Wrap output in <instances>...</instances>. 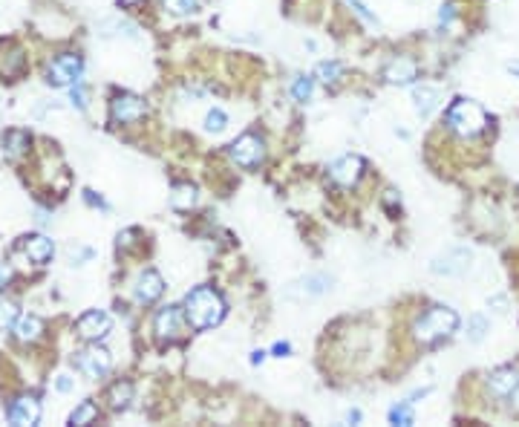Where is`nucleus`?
<instances>
[{
  "mask_svg": "<svg viewBox=\"0 0 519 427\" xmlns=\"http://www.w3.org/2000/svg\"><path fill=\"white\" fill-rule=\"evenodd\" d=\"M185 318L194 329H213L225 318V301L213 289L199 286L185 297Z\"/></svg>",
  "mask_w": 519,
  "mask_h": 427,
  "instance_id": "obj_1",
  "label": "nucleus"
},
{
  "mask_svg": "<svg viewBox=\"0 0 519 427\" xmlns=\"http://www.w3.org/2000/svg\"><path fill=\"white\" fill-rule=\"evenodd\" d=\"M90 257H93L90 248H78V251L72 248V260H90Z\"/></svg>",
  "mask_w": 519,
  "mask_h": 427,
  "instance_id": "obj_36",
  "label": "nucleus"
},
{
  "mask_svg": "<svg viewBox=\"0 0 519 427\" xmlns=\"http://www.w3.org/2000/svg\"><path fill=\"white\" fill-rule=\"evenodd\" d=\"M194 202H196V188H194V185H177V188H173V196H170V205H173V208L185 211V208H191Z\"/></svg>",
  "mask_w": 519,
  "mask_h": 427,
  "instance_id": "obj_23",
  "label": "nucleus"
},
{
  "mask_svg": "<svg viewBox=\"0 0 519 427\" xmlns=\"http://www.w3.org/2000/svg\"><path fill=\"white\" fill-rule=\"evenodd\" d=\"M75 329H78V335H81L84 340H101V338L110 335L113 318H110L107 312H101V309H93V312H86V315L78 318Z\"/></svg>",
  "mask_w": 519,
  "mask_h": 427,
  "instance_id": "obj_7",
  "label": "nucleus"
},
{
  "mask_svg": "<svg viewBox=\"0 0 519 427\" xmlns=\"http://www.w3.org/2000/svg\"><path fill=\"white\" fill-rule=\"evenodd\" d=\"M488 329H491V323H488V318H485V315H473V318L467 321V340H473V344H479V340L488 335Z\"/></svg>",
  "mask_w": 519,
  "mask_h": 427,
  "instance_id": "obj_26",
  "label": "nucleus"
},
{
  "mask_svg": "<svg viewBox=\"0 0 519 427\" xmlns=\"http://www.w3.org/2000/svg\"><path fill=\"white\" fill-rule=\"evenodd\" d=\"M263 156H266L263 142H260L257 136H251V133L240 136V139L231 145V159H234L237 165H242V167H254V165H260V162H263Z\"/></svg>",
  "mask_w": 519,
  "mask_h": 427,
  "instance_id": "obj_8",
  "label": "nucleus"
},
{
  "mask_svg": "<svg viewBox=\"0 0 519 427\" xmlns=\"http://www.w3.org/2000/svg\"><path fill=\"white\" fill-rule=\"evenodd\" d=\"M439 21H442V23H450V21H453V6H450V4H447V6H442Z\"/></svg>",
  "mask_w": 519,
  "mask_h": 427,
  "instance_id": "obj_38",
  "label": "nucleus"
},
{
  "mask_svg": "<svg viewBox=\"0 0 519 427\" xmlns=\"http://www.w3.org/2000/svg\"><path fill=\"white\" fill-rule=\"evenodd\" d=\"M447 127L456 136H462V139H473V136H479L488 127V113L476 101L459 99V101H453L447 107Z\"/></svg>",
  "mask_w": 519,
  "mask_h": 427,
  "instance_id": "obj_3",
  "label": "nucleus"
},
{
  "mask_svg": "<svg viewBox=\"0 0 519 427\" xmlns=\"http://www.w3.org/2000/svg\"><path fill=\"white\" fill-rule=\"evenodd\" d=\"M121 4H139V0H121Z\"/></svg>",
  "mask_w": 519,
  "mask_h": 427,
  "instance_id": "obj_44",
  "label": "nucleus"
},
{
  "mask_svg": "<svg viewBox=\"0 0 519 427\" xmlns=\"http://www.w3.org/2000/svg\"><path fill=\"white\" fill-rule=\"evenodd\" d=\"M9 277H12V272H9V266H6V263H0V286H4V283H6V280H9Z\"/></svg>",
  "mask_w": 519,
  "mask_h": 427,
  "instance_id": "obj_40",
  "label": "nucleus"
},
{
  "mask_svg": "<svg viewBox=\"0 0 519 427\" xmlns=\"http://www.w3.org/2000/svg\"><path fill=\"white\" fill-rule=\"evenodd\" d=\"M263 358H266V353H254L251 355V364H263Z\"/></svg>",
  "mask_w": 519,
  "mask_h": 427,
  "instance_id": "obj_43",
  "label": "nucleus"
},
{
  "mask_svg": "<svg viewBox=\"0 0 519 427\" xmlns=\"http://www.w3.org/2000/svg\"><path fill=\"white\" fill-rule=\"evenodd\" d=\"M110 367H113V355L104 347H99V340H93V347L78 353V370L86 378H101L110 372Z\"/></svg>",
  "mask_w": 519,
  "mask_h": 427,
  "instance_id": "obj_4",
  "label": "nucleus"
},
{
  "mask_svg": "<svg viewBox=\"0 0 519 427\" xmlns=\"http://www.w3.org/2000/svg\"><path fill=\"white\" fill-rule=\"evenodd\" d=\"M55 387H58V393H69V390H72V378H69V375H58Z\"/></svg>",
  "mask_w": 519,
  "mask_h": 427,
  "instance_id": "obj_34",
  "label": "nucleus"
},
{
  "mask_svg": "<svg viewBox=\"0 0 519 427\" xmlns=\"http://www.w3.org/2000/svg\"><path fill=\"white\" fill-rule=\"evenodd\" d=\"M516 384H519V370H513V367H499V370H493L491 378H488L491 393L499 396V399H508V396L516 390Z\"/></svg>",
  "mask_w": 519,
  "mask_h": 427,
  "instance_id": "obj_14",
  "label": "nucleus"
},
{
  "mask_svg": "<svg viewBox=\"0 0 519 427\" xmlns=\"http://www.w3.org/2000/svg\"><path fill=\"white\" fill-rule=\"evenodd\" d=\"M162 292H164V280H162V274L153 272V269L142 272L139 280H136V286H133V294H136L139 304H153V301H159Z\"/></svg>",
  "mask_w": 519,
  "mask_h": 427,
  "instance_id": "obj_12",
  "label": "nucleus"
},
{
  "mask_svg": "<svg viewBox=\"0 0 519 427\" xmlns=\"http://www.w3.org/2000/svg\"><path fill=\"white\" fill-rule=\"evenodd\" d=\"M329 286H332V277H326V274H306L297 283L303 297H318V294L329 292Z\"/></svg>",
  "mask_w": 519,
  "mask_h": 427,
  "instance_id": "obj_20",
  "label": "nucleus"
},
{
  "mask_svg": "<svg viewBox=\"0 0 519 427\" xmlns=\"http://www.w3.org/2000/svg\"><path fill=\"white\" fill-rule=\"evenodd\" d=\"M153 329H156V335H159L162 340L179 338V332H182V312H179L177 306H164V309L156 315Z\"/></svg>",
  "mask_w": 519,
  "mask_h": 427,
  "instance_id": "obj_13",
  "label": "nucleus"
},
{
  "mask_svg": "<svg viewBox=\"0 0 519 427\" xmlns=\"http://www.w3.org/2000/svg\"><path fill=\"white\" fill-rule=\"evenodd\" d=\"M72 104H75L78 110H84V107H86V90L81 87V81H78L75 87H72Z\"/></svg>",
  "mask_w": 519,
  "mask_h": 427,
  "instance_id": "obj_32",
  "label": "nucleus"
},
{
  "mask_svg": "<svg viewBox=\"0 0 519 427\" xmlns=\"http://www.w3.org/2000/svg\"><path fill=\"white\" fill-rule=\"evenodd\" d=\"M15 321H18V306L6 301V297H0V329L15 326Z\"/></svg>",
  "mask_w": 519,
  "mask_h": 427,
  "instance_id": "obj_29",
  "label": "nucleus"
},
{
  "mask_svg": "<svg viewBox=\"0 0 519 427\" xmlns=\"http://www.w3.org/2000/svg\"><path fill=\"white\" fill-rule=\"evenodd\" d=\"M164 9L173 15H191L196 12V0H164Z\"/></svg>",
  "mask_w": 519,
  "mask_h": 427,
  "instance_id": "obj_31",
  "label": "nucleus"
},
{
  "mask_svg": "<svg viewBox=\"0 0 519 427\" xmlns=\"http://www.w3.org/2000/svg\"><path fill=\"white\" fill-rule=\"evenodd\" d=\"M470 260H473L470 248L459 245V248H450L447 254H442V257L432 260L430 269L436 272V274H445V277H462V274L470 269Z\"/></svg>",
  "mask_w": 519,
  "mask_h": 427,
  "instance_id": "obj_5",
  "label": "nucleus"
},
{
  "mask_svg": "<svg viewBox=\"0 0 519 427\" xmlns=\"http://www.w3.org/2000/svg\"><path fill=\"white\" fill-rule=\"evenodd\" d=\"M40 332H43V321L38 315H23V318L15 321V335H18V340H23V344L26 340H38Z\"/></svg>",
  "mask_w": 519,
  "mask_h": 427,
  "instance_id": "obj_18",
  "label": "nucleus"
},
{
  "mask_svg": "<svg viewBox=\"0 0 519 427\" xmlns=\"http://www.w3.org/2000/svg\"><path fill=\"white\" fill-rule=\"evenodd\" d=\"M459 329V315L447 306H432L430 312H424L415 326H413V335L418 344H436V340L453 335Z\"/></svg>",
  "mask_w": 519,
  "mask_h": 427,
  "instance_id": "obj_2",
  "label": "nucleus"
},
{
  "mask_svg": "<svg viewBox=\"0 0 519 427\" xmlns=\"http://www.w3.org/2000/svg\"><path fill=\"white\" fill-rule=\"evenodd\" d=\"M350 6H352V9H355V12H358L364 21H367V23H375V15H372V12H369L364 4H361V0H350Z\"/></svg>",
  "mask_w": 519,
  "mask_h": 427,
  "instance_id": "obj_33",
  "label": "nucleus"
},
{
  "mask_svg": "<svg viewBox=\"0 0 519 427\" xmlns=\"http://www.w3.org/2000/svg\"><path fill=\"white\" fill-rule=\"evenodd\" d=\"M384 78L386 84H396V87H404V84H413L418 78V64L410 55H398L384 67Z\"/></svg>",
  "mask_w": 519,
  "mask_h": 427,
  "instance_id": "obj_11",
  "label": "nucleus"
},
{
  "mask_svg": "<svg viewBox=\"0 0 519 427\" xmlns=\"http://www.w3.org/2000/svg\"><path fill=\"white\" fill-rule=\"evenodd\" d=\"M107 401H110L113 410L130 407V401H133V384H130V381H116L110 387V393H107Z\"/></svg>",
  "mask_w": 519,
  "mask_h": 427,
  "instance_id": "obj_19",
  "label": "nucleus"
},
{
  "mask_svg": "<svg viewBox=\"0 0 519 427\" xmlns=\"http://www.w3.org/2000/svg\"><path fill=\"white\" fill-rule=\"evenodd\" d=\"M110 116L116 124H130V121H139L145 116V101L139 96H116L113 99V107H110Z\"/></svg>",
  "mask_w": 519,
  "mask_h": 427,
  "instance_id": "obj_10",
  "label": "nucleus"
},
{
  "mask_svg": "<svg viewBox=\"0 0 519 427\" xmlns=\"http://www.w3.org/2000/svg\"><path fill=\"white\" fill-rule=\"evenodd\" d=\"M96 416H99V407H96L93 401H84V404H78V407H75V413L69 416V424H72V427L90 424V421H96Z\"/></svg>",
  "mask_w": 519,
  "mask_h": 427,
  "instance_id": "obj_25",
  "label": "nucleus"
},
{
  "mask_svg": "<svg viewBox=\"0 0 519 427\" xmlns=\"http://www.w3.org/2000/svg\"><path fill=\"white\" fill-rule=\"evenodd\" d=\"M508 399H510V407H513V410H519V384H516V390H513Z\"/></svg>",
  "mask_w": 519,
  "mask_h": 427,
  "instance_id": "obj_41",
  "label": "nucleus"
},
{
  "mask_svg": "<svg viewBox=\"0 0 519 427\" xmlns=\"http://www.w3.org/2000/svg\"><path fill=\"white\" fill-rule=\"evenodd\" d=\"M81 78V58L78 55H61L50 64L47 70V81L52 87H67V84H78Z\"/></svg>",
  "mask_w": 519,
  "mask_h": 427,
  "instance_id": "obj_6",
  "label": "nucleus"
},
{
  "mask_svg": "<svg viewBox=\"0 0 519 427\" xmlns=\"http://www.w3.org/2000/svg\"><path fill=\"white\" fill-rule=\"evenodd\" d=\"M361 174H364V159L361 156H340L337 162H332V167H329V177L337 182V185H343V188H352L358 179H361Z\"/></svg>",
  "mask_w": 519,
  "mask_h": 427,
  "instance_id": "obj_9",
  "label": "nucleus"
},
{
  "mask_svg": "<svg viewBox=\"0 0 519 427\" xmlns=\"http://www.w3.org/2000/svg\"><path fill=\"white\" fill-rule=\"evenodd\" d=\"M389 421L393 424H413V410H410V401H401V404H396L393 410H389Z\"/></svg>",
  "mask_w": 519,
  "mask_h": 427,
  "instance_id": "obj_30",
  "label": "nucleus"
},
{
  "mask_svg": "<svg viewBox=\"0 0 519 427\" xmlns=\"http://www.w3.org/2000/svg\"><path fill=\"white\" fill-rule=\"evenodd\" d=\"M272 353H274L277 358H283V355H289V353H291V344H286V340H277Z\"/></svg>",
  "mask_w": 519,
  "mask_h": 427,
  "instance_id": "obj_35",
  "label": "nucleus"
},
{
  "mask_svg": "<svg viewBox=\"0 0 519 427\" xmlns=\"http://www.w3.org/2000/svg\"><path fill=\"white\" fill-rule=\"evenodd\" d=\"M439 101H442V90L439 87H430V84H421V87H415L413 90V104H415V113L421 116V118H427L432 110L439 107Z\"/></svg>",
  "mask_w": 519,
  "mask_h": 427,
  "instance_id": "obj_16",
  "label": "nucleus"
},
{
  "mask_svg": "<svg viewBox=\"0 0 519 427\" xmlns=\"http://www.w3.org/2000/svg\"><path fill=\"white\" fill-rule=\"evenodd\" d=\"M225 124H228V116H225L220 107L211 110V113L205 116V131H208V133H223Z\"/></svg>",
  "mask_w": 519,
  "mask_h": 427,
  "instance_id": "obj_27",
  "label": "nucleus"
},
{
  "mask_svg": "<svg viewBox=\"0 0 519 427\" xmlns=\"http://www.w3.org/2000/svg\"><path fill=\"white\" fill-rule=\"evenodd\" d=\"M488 304H491V306H493L496 312H505V297H491Z\"/></svg>",
  "mask_w": 519,
  "mask_h": 427,
  "instance_id": "obj_39",
  "label": "nucleus"
},
{
  "mask_svg": "<svg viewBox=\"0 0 519 427\" xmlns=\"http://www.w3.org/2000/svg\"><path fill=\"white\" fill-rule=\"evenodd\" d=\"M133 237H136V231H133V228L124 231V234H118V245H133Z\"/></svg>",
  "mask_w": 519,
  "mask_h": 427,
  "instance_id": "obj_37",
  "label": "nucleus"
},
{
  "mask_svg": "<svg viewBox=\"0 0 519 427\" xmlns=\"http://www.w3.org/2000/svg\"><path fill=\"white\" fill-rule=\"evenodd\" d=\"M110 29H116L113 35H124V38H136V32H139L133 23L124 21V18H107V21L99 23V32H101V35H107Z\"/></svg>",
  "mask_w": 519,
  "mask_h": 427,
  "instance_id": "obj_22",
  "label": "nucleus"
},
{
  "mask_svg": "<svg viewBox=\"0 0 519 427\" xmlns=\"http://www.w3.org/2000/svg\"><path fill=\"white\" fill-rule=\"evenodd\" d=\"M315 75H318V81H323V84H337L340 75H343V67H340L337 61H320V64L315 67Z\"/></svg>",
  "mask_w": 519,
  "mask_h": 427,
  "instance_id": "obj_24",
  "label": "nucleus"
},
{
  "mask_svg": "<svg viewBox=\"0 0 519 427\" xmlns=\"http://www.w3.org/2000/svg\"><path fill=\"white\" fill-rule=\"evenodd\" d=\"M52 251H55V248H52V240L43 237V234L26 240V254H29L32 263H47V260L52 257Z\"/></svg>",
  "mask_w": 519,
  "mask_h": 427,
  "instance_id": "obj_17",
  "label": "nucleus"
},
{
  "mask_svg": "<svg viewBox=\"0 0 519 427\" xmlns=\"http://www.w3.org/2000/svg\"><path fill=\"white\" fill-rule=\"evenodd\" d=\"M26 148H29V136H26L23 131H9V133H6V139H4V153H6V159H18Z\"/></svg>",
  "mask_w": 519,
  "mask_h": 427,
  "instance_id": "obj_21",
  "label": "nucleus"
},
{
  "mask_svg": "<svg viewBox=\"0 0 519 427\" xmlns=\"http://www.w3.org/2000/svg\"><path fill=\"white\" fill-rule=\"evenodd\" d=\"M312 78H306V75H300V78H294V84H291V96L297 99V101H309L312 99Z\"/></svg>",
  "mask_w": 519,
  "mask_h": 427,
  "instance_id": "obj_28",
  "label": "nucleus"
},
{
  "mask_svg": "<svg viewBox=\"0 0 519 427\" xmlns=\"http://www.w3.org/2000/svg\"><path fill=\"white\" fill-rule=\"evenodd\" d=\"M9 418H12V424H38V418H40V404H38V399H35V396H21V399L12 404Z\"/></svg>",
  "mask_w": 519,
  "mask_h": 427,
  "instance_id": "obj_15",
  "label": "nucleus"
},
{
  "mask_svg": "<svg viewBox=\"0 0 519 427\" xmlns=\"http://www.w3.org/2000/svg\"><path fill=\"white\" fill-rule=\"evenodd\" d=\"M508 72L510 75H519V61H508Z\"/></svg>",
  "mask_w": 519,
  "mask_h": 427,
  "instance_id": "obj_42",
  "label": "nucleus"
}]
</instances>
